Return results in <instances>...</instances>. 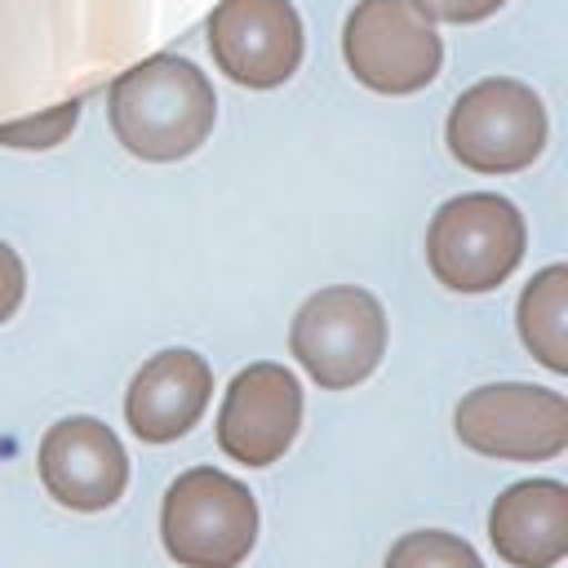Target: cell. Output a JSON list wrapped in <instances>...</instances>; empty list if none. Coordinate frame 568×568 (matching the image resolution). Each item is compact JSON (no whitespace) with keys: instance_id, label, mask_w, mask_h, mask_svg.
<instances>
[{"instance_id":"1","label":"cell","mask_w":568,"mask_h":568,"mask_svg":"<svg viewBox=\"0 0 568 568\" xmlns=\"http://www.w3.org/2000/svg\"><path fill=\"white\" fill-rule=\"evenodd\" d=\"M106 111L115 142L129 155L146 164H173L204 146L217 120V98L195 62L160 53L129 67L111 84Z\"/></svg>"},{"instance_id":"2","label":"cell","mask_w":568,"mask_h":568,"mask_svg":"<svg viewBox=\"0 0 568 568\" xmlns=\"http://www.w3.org/2000/svg\"><path fill=\"white\" fill-rule=\"evenodd\" d=\"M524 213L493 191H466L439 204L426 231V262L453 293H493L524 262Z\"/></svg>"},{"instance_id":"3","label":"cell","mask_w":568,"mask_h":568,"mask_svg":"<svg viewBox=\"0 0 568 568\" xmlns=\"http://www.w3.org/2000/svg\"><path fill=\"white\" fill-rule=\"evenodd\" d=\"M160 537L182 568H240L257 541V501L235 475L195 466L169 484Z\"/></svg>"},{"instance_id":"4","label":"cell","mask_w":568,"mask_h":568,"mask_svg":"<svg viewBox=\"0 0 568 568\" xmlns=\"http://www.w3.org/2000/svg\"><path fill=\"white\" fill-rule=\"evenodd\" d=\"M288 346L324 390H346L364 382L386 355L382 302L355 284L320 288L297 306Z\"/></svg>"},{"instance_id":"5","label":"cell","mask_w":568,"mask_h":568,"mask_svg":"<svg viewBox=\"0 0 568 568\" xmlns=\"http://www.w3.org/2000/svg\"><path fill=\"white\" fill-rule=\"evenodd\" d=\"M448 151L475 173H519L546 146L541 98L506 75L470 84L448 111Z\"/></svg>"},{"instance_id":"6","label":"cell","mask_w":568,"mask_h":568,"mask_svg":"<svg viewBox=\"0 0 568 568\" xmlns=\"http://www.w3.org/2000/svg\"><path fill=\"white\" fill-rule=\"evenodd\" d=\"M342 58L373 93H417L439 75L444 44L413 0H359L342 27Z\"/></svg>"},{"instance_id":"7","label":"cell","mask_w":568,"mask_h":568,"mask_svg":"<svg viewBox=\"0 0 568 568\" xmlns=\"http://www.w3.org/2000/svg\"><path fill=\"white\" fill-rule=\"evenodd\" d=\"M457 439L497 462H550L568 448V399L550 386L493 382L457 404Z\"/></svg>"},{"instance_id":"8","label":"cell","mask_w":568,"mask_h":568,"mask_svg":"<svg viewBox=\"0 0 568 568\" xmlns=\"http://www.w3.org/2000/svg\"><path fill=\"white\" fill-rule=\"evenodd\" d=\"M217 71L244 89H275L302 62V18L293 0H222L209 18Z\"/></svg>"},{"instance_id":"9","label":"cell","mask_w":568,"mask_h":568,"mask_svg":"<svg viewBox=\"0 0 568 568\" xmlns=\"http://www.w3.org/2000/svg\"><path fill=\"white\" fill-rule=\"evenodd\" d=\"M302 426V386L284 364H248L231 377L222 413H217V444L240 466H271L288 453Z\"/></svg>"},{"instance_id":"10","label":"cell","mask_w":568,"mask_h":568,"mask_svg":"<svg viewBox=\"0 0 568 568\" xmlns=\"http://www.w3.org/2000/svg\"><path fill=\"white\" fill-rule=\"evenodd\" d=\"M40 479L71 510H106L129 484V457L98 417H62L40 439Z\"/></svg>"},{"instance_id":"11","label":"cell","mask_w":568,"mask_h":568,"mask_svg":"<svg viewBox=\"0 0 568 568\" xmlns=\"http://www.w3.org/2000/svg\"><path fill=\"white\" fill-rule=\"evenodd\" d=\"M209 395H213V368L204 355H195L186 346L160 351L129 382V395H124L129 430L142 444L182 439L204 417Z\"/></svg>"},{"instance_id":"12","label":"cell","mask_w":568,"mask_h":568,"mask_svg":"<svg viewBox=\"0 0 568 568\" xmlns=\"http://www.w3.org/2000/svg\"><path fill=\"white\" fill-rule=\"evenodd\" d=\"M488 541L510 568H555L568 555V488L559 479L510 484L488 510Z\"/></svg>"},{"instance_id":"13","label":"cell","mask_w":568,"mask_h":568,"mask_svg":"<svg viewBox=\"0 0 568 568\" xmlns=\"http://www.w3.org/2000/svg\"><path fill=\"white\" fill-rule=\"evenodd\" d=\"M519 337L550 373H568V266H546L519 293Z\"/></svg>"},{"instance_id":"14","label":"cell","mask_w":568,"mask_h":568,"mask_svg":"<svg viewBox=\"0 0 568 568\" xmlns=\"http://www.w3.org/2000/svg\"><path fill=\"white\" fill-rule=\"evenodd\" d=\"M386 568H484V559L475 555L470 541L439 528H422V532H404L390 546Z\"/></svg>"},{"instance_id":"15","label":"cell","mask_w":568,"mask_h":568,"mask_svg":"<svg viewBox=\"0 0 568 568\" xmlns=\"http://www.w3.org/2000/svg\"><path fill=\"white\" fill-rule=\"evenodd\" d=\"M75 115H80L75 102H71V106H58V111H49V115H40V120L0 129V142H9V146H53V142H62V133L75 124Z\"/></svg>"},{"instance_id":"16","label":"cell","mask_w":568,"mask_h":568,"mask_svg":"<svg viewBox=\"0 0 568 568\" xmlns=\"http://www.w3.org/2000/svg\"><path fill=\"white\" fill-rule=\"evenodd\" d=\"M430 22H457V27H466V22H484V18H493L506 0H413Z\"/></svg>"},{"instance_id":"17","label":"cell","mask_w":568,"mask_h":568,"mask_svg":"<svg viewBox=\"0 0 568 568\" xmlns=\"http://www.w3.org/2000/svg\"><path fill=\"white\" fill-rule=\"evenodd\" d=\"M22 293H27V271H22V257L0 240V324L22 306Z\"/></svg>"}]
</instances>
